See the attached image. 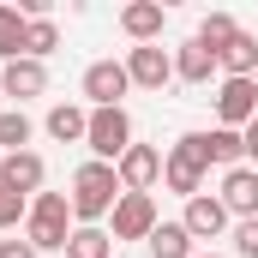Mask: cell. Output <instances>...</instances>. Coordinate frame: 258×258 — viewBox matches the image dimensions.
I'll return each mask as SVG.
<instances>
[{
	"label": "cell",
	"instance_id": "603a6c76",
	"mask_svg": "<svg viewBox=\"0 0 258 258\" xmlns=\"http://www.w3.org/2000/svg\"><path fill=\"white\" fill-rule=\"evenodd\" d=\"M234 36H240V24H234V18H228V12H210V18H204V24H198V42H204V48H210V54H222V48H228V42H234Z\"/></svg>",
	"mask_w": 258,
	"mask_h": 258
},
{
	"label": "cell",
	"instance_id": "ac0fdd59",
	"mask_svg": "<svg viewBox=\"0 0 258 258\" xmlns=\"http://www.w3.org/2000/svg\"><path fill=\"white\" fill-rule=\"evenodd\" d=\"M216 66H222V78H258V36H234L222 54H216Z\"/></svg>",
	"mask_w": 258,
	"mask_h": 258
},
{
	"label": "cell",
	"instance_id": "9a60e30c",
	"mask_svg": "<svg viewBox=\"0 0 258 258\" xmlns=\"http://www.w3.org/2000/svg\"><path fill=\"white\" fill-rule=\"evenodd\" d=\"M216 72H222V66H216V54H210V48H204L198 36L174 48V78H180V84H210Z\"/></svg>",
	"mask_w": 258,
	"mask_h": 258
},
{
	"label": "cell",
	"instance_id": "9c48e42d",
	"mask_svg": "<svg viewBox=\"0 0 258 258\" xmlns=\"http://www.w3.org/2000/svg\"><path fill=\"white\" fill-rule=\"evenodd\" d=\"M114 174H120V192H150L162 180V150L156 144H132L126 156L114 162Z\"/></svg>",
	"mask_w": 258,
	"mask_h": 258
},
{
	"label": "cell",
	"instance_id": "44dd1931",
	"mask_svg": "<svg viewBox=\"0 0 258 258\" xmlns=\"http://www.w3.org/2000/svg\"><path fill=\"white\" fill-rule=\"evenodd\" d=\"M30 114L24 108H0V156H18V150H30Z\"/></svg>",
	"mask_w": 258,
	"mask_h": 258
},
{
	"label": "cell",
	"instance_id": "ffe728a7",
	"mask_svg": "<svg viewBox=\"0 0 258 258\" xmlns=\"http://www.w3.org/2000/svg\"><path fill=\"white\" fill-rule=\"evenodd\" d=\"M24 36H30V18L18 6H0V66L24 60Z\"/></svg>",
	"mask_w": 258,
	"mask_h": 258
},
{
	"label": "cell",
	"instance_id": "d4e9b609",
	"mask_svg": "<svg viewBox=\"0 0 258 258\" xmlns=\"http://www.w3.org/2000/svg\"><path fill=\"white\" fill-rule=\"evenodd\" d=\"M24 216H30V198H18V192L0 186V228H18Z\"/></svg>",
	"mask_w": 258,
	"mask_h": 258
},
{
	"label": "cell",
	"instance_id": "2e32d148",
	"mask_svg": "<svg viewBox=\"0 0 258 258\" xmlns=\"http://www.w3.org/2000/svg\"><path fill=\"white\" fill-rule=\"evenodd\" d=\"M42 126H48L54 144H84V132H90V108H78V102H54Z\"/></svg>",
	"mask_w": 258,
	"mask_h": 258
},
{
	"label": "cell",
	"instance_id": "52a82bcc",
	"mask_svg": "<svg viewBox=\"0 0 258 258\" xmlns=\"http://www.w3.org/2000/svg\"><path fill=\"white\" fill-rule=\"evenodd\" d=\"M126 90H132L126 60H90L84 66V96H90V108H126V102H120Z\"/></svg>",
	"mask_w": 258,
	"mask_h": 258
},
{
	"label": "cell",
	"instance_id": "4316f807",
	"mask_svg": "<svg viewBox=\"0 0 258 258\" xmlns=\"http://www.w3.org/2000/svg\"><path fill=\"white\" fill-rule=\"evenodd\" d=\"M0 258H36L30 240H0Z\"/></svg>",
	"mask_w": 258,
	"mask_h": 258
},
{
	"label": "cell",
	"instance_id": "30bf717a",
	"mask_svg": "<svg viewBox=\"0 0 258 258\" xmlns=\"http://www.w3.org/2000/svg\"><path fill=\"white\" fill-rule=\"evenodd\" d=\"M42 180H48V162L36 156V150H18V156H0V186L18 198H36L42 192Z\"/></svg>",
	"mask_w": 258,
	"mask_h": 258
},
{
	"label": "cell",
	"instance_id": "5bb4252c",
	"mask_svg": "<svg viewBox=\"0 0 258 258\" xmlns=\"http://www.w3.org/2000/svg\"><path fill=\"white\" fill-rule=\"evenodd\" d=\"M162 24H168V12H162L156 0H132V6H120V30H126L138 48H144V42H156V36H162Z\"/></svg>",
	"mask_w": 258,
	"mask_h": 258
},
{
	"label": "cell",
	"instance_id": "5b68a950",
	"mask_svg": "<svg viewBox=\"0 0 258 258\" xmlns=\"http://www.w3.org/2000/svg\"><path fill=\"white\" fill-rule=\"evenodd\" d=\"M258 120V78H222L216 84V126L246 132Z\"/></svg>",
	"mask_w": 258,
	"mask_h": 258
},
{
	"label": "cell",
	"instance_id": "7a4b0ae2",
	"mask_svg": "<svg viewBox=\"0 0 258 258\" xmlns=\"http://www.w3.org/2000/svg\"><path fill=\"white\" fill-rule=\"evenodd\" d=\"M72 198L66 192H36L30 198V216H24V240L36 246V252H66V240H72Z\"/></svg>",
	"mask_w": 258,
	"mask_h": 258
},
{
	"label": "cell",
	"instance_id": "ba28073f",
	"mask_svg": "<svg viewBox=\"0 0 258 258\" xmlns=\"http://www.w3.org/2000/svg\"><path fill=\"white\" fill-rule=\"evenodd\" d=\"M222 210H228V216H234V222H252L258 216V168L252 162H240V168H228V174H222Z\"/></svg>",
	"mask_w": 258,
	"mask_h": 258
},
{
	"label": "cell",
	"instance_id": "6da1fadb",
	"mask_svg": "<svg viewBox=\"0 0 258 258\" xmlns=\"http://www.w3.org/2000/svg\"><path fill=\"white\" fill-rule=\"evenodd\" d=\"M72 222L78 228H102L108 216H114V204H120V174H114V162H84L78 174H72Z\"/></svg>",
	"mask_w": 258,
	"mask_h": 258
},
{
	"label": "cell",
	"instance_id": "83f0119b",
	"mask_svg": "<svg viewBox=\"0 0 258 258\" xmlns=\"http://www.w3.org/2000/svg\"><path fill=\"white\" fill-rule=\"evenodd\" d=\"M240 138H246V156H252V162H258V120H252V126H246V132H240Z\"/></svg>",
	"mask_w": 258,
	"mask_h": 258
},
{
	"label": "cell",
	"instance_id": "8fae6325",
	"mask_svg": "<svg viewBox=\"0 0 258 258\" xmlns=\"http://www.w3.org/2000/svg\"><path fill=\"white\" fill-rule=\"evenodd\" d=\"M126 78L138 84V90H162V84L174 78V54L156 48V42H144V48H132V54H126Z\"/></svg>",
	"mask_w": 258,
	"mask_h": 258
},
{
	"label": "cell",
	"instance_id": "d6986e66",
	"mask_svg": "<svg viewBox=\"0 0 258 258\" xmlns=\"http://www.w3.org/2000/svg\"><path fill=\"white\" fill-rule=\"evenodd\" d=\"M204 150H210V168H222V174L246 162V138L228 132V126H210V132H204Z\"/></svg>",
	"mask_w": 258,
	"mask_h": 258
},
{
	"label": "cell",
	"instance_id": "484cf974",
	"mask_svg": "<svg viewBox=\"0 0 258 258\" xmlns=\"http://www.w3.org/2000/svg\"><path fill=\"white\" fill-rule=\"evenodd\" d=\"M234 252L258 258V216H252V222H234Z\"/></svg>",
	"mask_w": 258,
	"mask_h": 258
},
{
	"label": "cell",
	"instance_id": "7402d4cb",
	"mask_svg": "<svg viewBox=\"0 0 258 258\" xmlns=\"http://www.w3.org/2000/svg\"><path fill=\"white\" fill-rule=\"evenodd\" d=\"M66 258H114V234L108 228H72Z\"/></svg>",
	"mask_w": 258,
	"mask_h": 258
},
{
	"label": "cell",
	"instance_id": "7c38bea8",
	"mask_svg": "<svg viewBox=\"0 0 258 258\" xmlns=\"http://www.w3.org/2000/svg\"><path fill=\"white\" fill-rule=\"evenodd\" d=\"M234 216L222 210V198L216 192H198V198H186V216H180V228L192 234V240H216L222 228H228Z\"/></svg>",
	"mask_w": 258,
	"mask_h": 258
},
{
	"label": "cell",
	"instance_id": "f1b7e54d",
	"mask_svg": "<svg viewBox=\"0 0 258 258\" xmlns=\"http://www.w3.org/2000/svg\"><path fill=\"white\" fill-rule=\"evenodd\" d=\"M198 258H216V252H198Z\"/></svg>",
	"mask_w": 258,
	"mask_h": 258
},
{
	"label": "cell",
	"instance_id": "8992f818",
	"mask_svg": "<svg viewBox=\"0 0 258 258\" xmlns=\"http://www.w3.org/2000/svg\"><path fill=\"white\" fill-rule=\"evenodd\" d=\"M156 222H162V216H156V198L150 192H120L114 216H108V234H114V240H150Z\"/></svg>",
	"mask_w": 258,
	"mask_h": 258
},
{
	"label": "cell",
	"instance_id": "e0dca14e",
	"mask_svg": "<svg viewBox=\"0 0 258 258\" xmlns=\"http://www.w3.org/2000/svg\"><path fill=\"white\" fill-rule=\"evenodd\" d=\"M144 246H150V258H198V240L180 228V222H156Z\"/></svg>",
	"mask_w": 258,
	"mask_h": 258
},
{
	"label": "cell",
	"instance_id": "277c9868",
	"mask_svg": "<svg viewBox=\"0 0 258 258\" xmlns=\"http://www.w3.org/2000/svg\"><path fill=\"white\" fill-rule=\"evenodd\" d=\"M96 162H120L132 150V114L126 108H90V132H84Z\"/></svg>",
	"mask_w": 258,
	"mask_h": 258
},
{
	"label": "cell",
	"instance_id": "3957f363",
	"mask_svg": "<svg viewBox=\"0 0 258 258\" xmlns=\"http://www.w3.org/2000/svg\"><path fill=\"white\" fill-rule=\"evenodd\" d=\"M204 174H210V150H204V132H180L162 156V186L180 198H198L204 192Z\"/></svg>",
	"mask_w": 258,
	"mask_h": 258
},
{
	"label": "cell",
	"instance_id": "4fadbf2b",
	"mask_svg": "<svg viewBox=\"0 0 258 258\" xmlns=\"http://www.w3.org/2000/svg\"><path fill=\"white\" fill-rule=\"evenodd\" d=\"M0 90H6L12 102H30V96L48 90V66H42V60H12V66H0Z\"/></svg>",
	"mask_w": 258,
	"mask_h": 258
},
{
	"label": "cell",
	"instance_id": "cb8c5ba5",
	"mask_svg": "<svg viewBox=\"0 0 258 258\" xmlns=\"http://www.w3.org/2000/svg\"><path fill=\"white\" fill-rule=\"evenodd\" d=\"M60 48V30H54V18H30V36H24V60H48Z\"/></svg>",
	"mask_w": 258,
	"mask_h": 258
}]
</instances>
